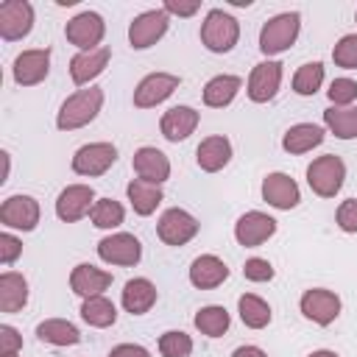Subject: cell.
<instances>
[{
  "instance_id": "obj_1",
  "label": "cell",
  "mask_w": 357,
  "mask_h": 357,
  "mask_svg": "<svg viewBox=\"0 0 357 357\" xmlns=\"http://www.w3.org/2000/svg\"><path fill=\"white\" fill-rule=\"evenodd\" d=\"M103 109V89L100 86H86L78 89L73 95H67V100L61 103L59 114H56V128L59 131H75L89 126Z\"/></svg>"
},
{
  "instance_id": "obj_2",
  "label": "cell",
  "mask_w": 357,
  "mask_h": 357,
  "mask_svg": "<svg viewBox=\"0 0 357 357\" xmlns=\"http://www.w3.org/2000/svg\"><path fill=\"white\" fill-rule=\"evenodd\" d=\"M240 39V22L223 8H212L201 22V45L209 53H229Z\"/></svg>"
},
{
  "instance_id": "obj_3",
  "label": "cell",
  "mask_w": 357,
  "mask_h": 357,
  "mask_svg": "<svg viewBox=\"0 0 357 357\" xmlns=\"http://www.w3.org/2000/svg\"><path fill=\"white\" fill-rule=\"evenodd\" d=\"M346 181V162L337 153H324L310 162L307 184L318 198H335Z\"/></svg>"
},
{
  "instance_id": "obj_4",
  "label": "cell",
  "mask_w": 357,
  "mask_h": 357,
  "mask_svg": "<svg viewBox=\"0 0 357 357\" xmlns=\"http://www.w3.org/2000/svg\"><path fill=\"white\" fill-rule=\"evenodd\" d=\"M298 31H301L298 11H282V14L271 17L262 25V31H259V50L265 56H279V53H284L298 39Z\"/></svg>"
},
{
  "instance_id": "obj_5",
  "label": "cell",
  "mask_w": 357,
  "mask_h": 357,
  "mask_svg": "<svg viewBox=\"0 0 357 357\" xmlns=\"http://www.w3.org/2000/svg\"><path fill=\"white\" fill-rule=\"evenodd\" d=\"M167 25H170V14L165 8L142 11L128 25V45L134 50H148L151 45H156L167 33Z\"/></svg>"
},
{
  "instance_id": "obj_6",
  "label": "cell",
  "mask_w": 357,
  "mask_h": 357,
  "mask_svg": "<svg viewBox=\"0 0 357 357\" xmlns=\"http://www.w3.org/2000/svg\"><path fill=\"white\" fill-rule=\"evenodd\" d=\"M198 229H201L198 218L190 215L181 206L165 209L162 218H159V223H156V234H159V240L165 245H184V243H190L198 234Z\"/></svg>"
},
{
  "instance_id": "obj_7",
  "label": "cell",
  "mask_w": 357,
  "mask_h": 357,
  "mask_svg": "<svg viewBox=\"0 0 357 357\" xmlns=\"http://www.w3.org/2000/svg\"><path fill=\"white\" fill-rule=\"evenodd\" d=\"M114 162H117V148L112 142H89V145H81L73 153L70 167L78 176L95 178V176H103Z\"/></svg>"
},
{
  "instance_id": "obj_8",
  "label": "cell",
  "mask_w": 357,
  "mask_h": 357,
  "mask_svg": "<svg viewBox=\"0 0 357 357\" xmlns=\"http://www.w3.org/2000/svg\"><path fill=\"white\" fill-rule=\"evenodd\" d=\"M106 33V22L98 11H81L75 14L67 25H64V36L70 45H75L78 50H95L100 47Z\"/></svg>"
},
{
  "instance_id": "obj_9",
  "label": "cell",
  "mask_w": 357,
  "mask_h": 357,
  "mask_svg": "<svg viewBox=\"0 0 357 357\" xmlns=\"http://www.w3.org/2000/svg\"><path fill=\"white\" fill-rule=\"evenodd\" d=\"M39 201L33 195H8L0 204V223L17 231H33L39 226Z\"/></svg>"
},
{
  "instance_id": "obj_10",
  "label": "cell",
  "mask_w": 357,
  "mask_h": 357,
  "mask_svg": "<svg viewBox=\"0 0 357 357\" xmlns=\"http://www.w3.org/2000/svg\"><path fill=\"white\" fill-rule=\"evenodd\" d=\"M98 257L106 265H120V268H131L142 259V243L128 234V231H114L109 237H103L98 243Z\"/></svg>"
},
{
  "instance_id": "obj_11",
  "label": "cell",
  "mask_w": 357,
  "mask_h": 357,
  "mask_svg": "<svg viewBox=\"0 0 357 357\" xmlns=\"http://www.w3.org/2000/svg\"><path fill=\"white\" fill-rule=\"evenodd\" d=\"M298 307L307 321H312L318 326H329L340 315V296L326 287H312V290H304Z\"/></svg>"
},
{
  "instance_id": "obj_12",
  "label": "cell",
  "mask_w": 357,
  "mask_h": 357,
  "mask_svg": "<svg viewBox=\"0 0 357 357\" xmlns=\"http://www.w3.org/2000/svg\"><path fill=\"white\" fill-rule=\"evenodd\" d=\"M95 201L98 198H95V190L89 184H67L56 198V215L64 223H75L92 212Z\"/></svg>"
},
{
  "instance_id": "obj_13",
  "label": "cell",
  "mask_w": 357,
  "mask_h": 357,
  "mask_svg": "<svg viewBox=\"0 0 357 357\" xmlns=\"http://www.w3.org/2000/svg\"><path fill=\"white\" fill-rule=\"evenodd\" d=\"M33 28V6L28 0H6L0 6V36L6 42L25 39Z\"/></svg>"
},
{
  "instance_id": "obj_14",
  "label": "cell",
  "mask_w": 357,
  "mask_h": 357,
  "mask_svg": "<svg viewBox=\"0 0 357 357\" xmlns=\"http://www.w3.org/2000/svg\"><path fill=\"white\" fill-rule=\"evenodd\" d=\"M50 73V47H31L14 59L11 75L20 86H36Z\"/></svg>"
},
{
  "instance_id": "obj_15",
  "label": "cell",
  "mask_w": 357,
  "mask_h": 357,
  "mask_svg": "<svg viewBox=\"0 0 357 357\" xmlns=\"http://www.w3.org/2000/svg\"><path fill=\"white\" fill-rule=\"evenodd\" d=\"M178 84H181V78L173 73H151L134 89V106L137 109H153L162 100H167L178 89Z\"/></svg>"
},
{
  "instance_id": "obj_16",
  "label": "cell",
  "mask_w": 357,
  "mask_h": 357,
  "mask_svg": "<svg viewBox=\"0 0 357 357\" xmlns=\"http://www.w3.org/2000/svg\"><path fill=\"white\" fill-rule=\"evenodd\" d=\"M276 234V220L259 209H251L245 215L237 218L234 223V240L243 245V248H257L262 245L265 240H271Z\"/></svg>"
},
{
  "instance_id": "obj_17",
  "label": "cell",
  "mask_w": 357,
  "mask_h": 357,
  "mask_svg": "<svg viewBox=\"0 0 357 357\" xmlns=\"http://www.w3.org/2000/svg\"><path fill=\"white\" fill-rule=\"evenodd\" d=\"M279 86H282V64L273 61V59H268V61H259L251 70L248 84H245V92H248V98L254 103H268V100L276 98Z\"/></svg>"
},
{
  "instance_id": "obj_18",
  "label": "cell",
  "mask_w": 357,
  "mask_h": 357,
  "mask_svg": "<svg viewBox=\"0 0 357 357\" xmlns=\"http://www.w3.org/2000/svg\"><path fill=\"white\" fill-rule=\"evenodd\" d=\"M109 59H112V50L106 45L95 47V50H78L73 59H70V78L75 86H92V81L109 67Z\"/></svg>"
},
{
  "instance_id": "obj_19",
  "label": "cell",
  "mask_w": 357,
  "mask_h": 357,
  "mask_svg": "<svg viewBox=\"0 0 357 357\" xmlns=\"http://www.w3.org/2000/svg\"><path fill=\"white\" fill-rule=\"evenodd\" d=\"M262 201L273 209H296L301 201V190L296 184V178H290L287 173H268L262 178Z\"/></svg>"
},
{
  "instance_id": "obj_20",
  "label": "cell",
  "mask_w": 357,
  "mask_h": 357,
  "mask_svg": "<svg viewBox=\"0 0 357 357\" xmlns=\"http://www.w3.org/2000/svg\"><path fill=\"white\" fill-rule=\"evenodd\" d=\"M109 284H112V273L92 262H78L70 273V290L81 298L103 296V290H109Z\"/></svg>"
},
{
  "instance_id": "obj_21",
  "label": "cell",
  "mask_w": 357,
  "mask_h": 357,
  "mask_svg": "<svg viewBox=\"0 0 357 357\" xmlns=\"http://www.w3.org/2000/svg\"><path fill=\"white\" fill-rule=\"evenodd\" d=\"M131 167H134L137 178L151 181V184H165L170 178V159L159 148H151V145H142L134 151Z\"/></svg>"
},
{
  "instance_id": "obj_22",
  "label": "cell",
  "mask_w": 357,
  "mask_h": 357,
  "mask_svg": "<svg viewBox=\"0 0 357 357\" xmlns=\"http://www.w3.org/2000/svg\"><path fill=\"white\" fill-rule=\"evenodd\" d=\"M198 120H201V114L192 106H173L162 114L159 131L167 142H184L198 128Z\"/></svg>"
},
{
  "instance_id": "obj_23",
  "label": "cell",
  "mask_w": 357,
  "mask_h": 357,
  "mask_svg": "<svg viewBox=\"0 0 357 357\" xmlns=\"http://www.w3.org/2000/svg\"><path fill=\"white\" fill-rule=\"evenodd\" d=\"M226 279H229V265L220 257H215V254H201L190 265V282L198 290L220 287Z\"/></svg>"
},
{
  "instance_id": "obj_24",
  "label": "cell",
  "mask_w": 357,
  "mask_h": 357,
  "mask_svg": "<svg viewBox=\"0 0 357 357\" xmlns=\"http://www.w3.org/2000/svg\"><path fill=\"white\" fill-rule=\"evenodd\" d=\"M195 162L204 173H218L231 162V142L223 134H212L206 139H201V145L195 148Z\"/></svg>"
},
{
  "instance_id": "obj_25",
  "label": "cell",
  "mask_w": 357,
  "mask_h": 357,
  "mask_svg": "<svg viewBox=\"0 0 357 357\" xmlns=\"http://www.w3.org/2000/svg\"><path fill=\"white\" fill-rule=\"evenodd\" d=\"M156 284L151 282V279H145V276H137V279H128L126 284H123V296H120V301H123V310L126 312H131V315H145L153 304H156Z\"/></svg>"
},
{
  "instance_id": "obj_26",
  "label": "cell",
  "mask_w": 357,
  "mask_h": 357,
  "mask_svg": "<svg viewBox=\"0 0 357 357\" xmlns=\"http://www.w3.org/2000/svg\"><path fill=\"white\" fill-rule=\"evenodd\" d=\"M324 128L315 126V123H296L284 131L282 137V148L293 156H301V153H310L312 148H318L324 142Z\"/></svg>"
},
{
  "instance_id": "obj_27",
  "label": "cell",
  "mask_w": 357,
  "mask_h": 357,
  "mask_svg": "<svg viewBox=\"0 0 357 357\" xmlns=\"http://www.w3.org/2000/svg\"><path fill=\"white\" fill-rule=\"evenodd\" d=\"M28 304V279L17 271L0 273V312L11 315Z\"/></svg>"
},
{
  "instance_id": "obj_28",
  "label": "cell",
  "mask_w": 357,
  "mask_h": 357,
  "mask_svg": "<svg viewBox=\"0 0 357 357\" xmlns=\"http://www.w3.org/2000/svg\"><path fill=\"white\" fill-rule=\"evenodd\" d=\"M240 89H243V78L240 75H229V73L212 75L204 84V103L209 109H223V106H229L237 98Z\"/></svg>"
},
{
  "instance_id": "obj_29",
  "label": "cell",
  "mask_w": 357,
  "mask_h": 357,
  "mask_svg": "<svg viewBox=\"0 0 357 357\" xmlns=\"http://www.w3.org/2000/svg\"><path fill=\"white\" fill-rule=\"evenodd\" d=\"M126 195H128V201H131V209H134L139 218L153 215L156 206L165 201L162 187H159V184H151V181H142V178H131L128 187H126Z\"/></svg>"
},
{
  "instance_id": "obj_30",
  "label": "cell",
  "mask_w": 357,
  "mask_h": 357,
  "mask_svg": "<svg viewBox=\"0 0 357 357\" xmlns=\"http://www.w3.org/2000/svg\"><path fill=\"white\" fill-rule=\"evenodd\" d=\"M36 337L50 346H75L81 340V332L75 324H70L64 318H47L42 324H36Z\"/></svg>"
},
{
  "instance_id": "obj_31",
  "label": "cell",
  "mask_w": 357,
  "mask_h": 357,
  "mask_svg": "<svg viewBox=\"0 0 357 357\" xmlns=\"http://www.w3.org/2000/svg\"><path fill=\"white\" fill-rule=\"evenodd\" d=\"M192 324H195V329H198L201 335H206V337H220V335L229 332L231 315H229V310L220 307V304H206V307H201V310L195 312Z\"/></svg>"
},
{
  "instance_id": "obj_32",
  "label": "cell",
  "mask_w": 357,
  "mask_h": 357,
  "mask_svg": "<svg viewBox=\"0 0 357 357\" xmlns=\"http://www.w3.org/2000/svg\"><path fill=\"white\" fill-rule=\"evenodd\" d=\"M324 126L337 139H354L357 137V106H329V109H324Z\"/></svg>"
},
{
  "instance_id": "obj_33",
  "label": "cell",
  "mask_w": 357,
  "mask_h": 357,
  "mask_svg": "<svg viewBox=\"0 0 357 357\" xmlns=\"http://www.w3.org/2000/svg\"><path fill=\"white\" fill-rule=\"evenodd\" d=\"M237 310H240V321L248 329H265L271 324V304L254 293H243L237 298Z\"/></svg>"
},
{
  "instance_id": "obj_34",
  "label": "cell",
  "mask_w": 357,
  "mask_h": 357,
  "mask_svg": "<svg viewBox=\"0 0 357 357\" xmlns=\"http://www.w3.org/2000/svg\"><path fill=\"white\" fill-rule=\"evenodd\" d=\"M81 318H84L89 326H95V329H106V326H112V324L117 321V307H114V301L106 298V296L84 298V304H81Z\"/></svg>"
},
{
  "instance_id": "obj_35",
  "label": "cell",
  "mask_w": 357,
  "mask_h": 357,
  "mask_svg": "<svg viewBox=\"0 0 357 357\" xmlns=\"http://www.w3.org/2000/svg\"><path fill=\"white\" fill-rule=\"evenodd\" d=\"M89 220H92V226L112 231V229H117L126 220V209L114 198H98L95 206H92V212H89Z\"/></svg>"
},
{
  "instance_id": "obj_36",
  "label": "cell",
  "mask_w": 357,
  "mask_h": 357,
  "mask_svg": "<svg viewBox=\"0 0 357 357\" xmlns=\"http://www.w3.org/2000/svg\"><path fill=\"white\" fill-rule=\"evenodd\" d=\"M321 84H324V64L321 61H307L293 75V92L296 95H304V98L307 95H315L321 89Z\"/></svg>"
},
{
  "instance_id": "obj_37",
  "label": "cell",
  "mask_w": 357,
  "mask_h": 357,
  "mask_svg": "<svg viewBox=\"0 0 357 357\" xmlns=\"http://www.w3.org/2000/svg\"><path fill=\"white\" fill-rule=\"evenodd\" d=\"M159 354L162 357H190L192 354V337L181 329H167L159 335Z\"/></svg>"
},
{
  "instance_id": "obj_38",
  "label": "cell",
  "mask_w": 357,
  "mask_h": 357,
  "mask_svg": "<svg viewBox=\"0 0 357 357\" xmlns=\"http://www.w3.org/2000/svg\"><path fill=\"white\" fill-rule=\"evenodd\" d=\"M332 61L343 70H357V33H346L335 42Z\"/></svg>"
},
{
  "instance_id": "obj_39",
  "label": "cell",
  "mask_w": 357,
  "mask_h": 357,
  "mask_svg": "<svg viewBox=\"0 0 357 357\" xmlns=\"http://www.w3.org/2000/svg\"><path fill=\"white\" fill-rule=\"evenodd\" d=\"M332 106H354L357 100V81L354 78H335L326 89Z\"/></svg>"
},
{
  "instance_id": "obj_40",
  "label": "cell",
  "mask_w": 357,
  "mask_h": 357,
  "mask_svg": "<svg viewBox=\"0 0 357 357\" xmlns=\"http://www.w3.org/2000/svg\"><path fill=\"white\" fill-rule=\"evenodd\" d=\"M273 273H276L273 265H271L268 259H262V257H251V259H245V265H243V276H245L248 282H257V284L271 282Z\"/></svg>"
},
{
  "instance_id": "obj_41",
  "label": "cell",
  "mask_w": 357,
  "mask_h": 357,
  "mask_svg": "<svg viewBox=\"0 0 357 357\" xmlns=\"http://www.w3.org/2000/svg\"><path fill=\"white\" fill-rule=\"evenodd\" d=\"M335 223H337L340 231L357 234V198L340 201V206H337V212H335Z\"/></svg>"
},
{
  "instance_id": "obj_42",
  "label": "cell",
  "mask_w": 357,
  "mask_h": 357,
  "mask_svg": "<svg viewBox=\"0 0 357 357\" xmlns=\"http://www.w3.org/2000/svg\"><path fill=\"white\" fill-rule=\"evenodd\" d=\"M20 254H22V240L14 237L11 231H3V234H0V262H3L6 268H11V265L20 259Z\"/></svg>"
},
{
  "instance_id": "obj_43",
  "label": "cell",
  "mask_w": 357,
  "mask_h": 357,
  "mask_svg": "<svg viewBox=\"0 0 357 357\" xmlns=\"http://www.w3.org/2000/svg\"><path fill=\"white\" fill-rule=\"evenodd\" d=\"M22 335L11 324H0V354H20Z\"/></svg>"
},
{
  "instance_id": "obj_44",
  "label": "cell",
  "mask_w": 357,
  "mask_h": 357,
  "mask_svg": "<svg viewBox=\"0 0 357 357\" xmlns=\"http://www.w3.org/2000/svg\"><path fill=\"white\" fill-rule=\"evenodd\" d=\"M162 8L167 14H176V17H192V14H198L201 0H165Z\"/></svg>"
},
{
  "instance_id": "obj_45",
  "label": "cell",
  "mask_w": 357,
  "mask_h": 357,
  "mask_svg": "<svg viewBox=\"0 0 357 357\" xmlns=\"http://www.w3.org/2000/svg\"><path fill=\"white\" fill-rule=\"evenodd\" d=\"M109 357H151V351L139 343H120L109 351Z\"/></svg>"
},
{
  "instance_id": "obj_46",
  "label": "cell",
  "mask_w": 357,
  "mask_h": 357,
  "mask_svg": "<svg viewBox=\"0 0 357 357\" xmlns=\"http://www.w3.org/2000/svg\"><path fill=\"white\" fill-rule=\"evenodd\" d=\"M231 357H268L259 346H237L234 351H231Z\"/></svg>"
},
{
  "instance_id": "obj_47",
  "label": "cell",
  "mask_w": 357,
  "mask_h": 357,
  "mask_svg": "<svg viewBox=\"0 0 357 357\" xmlns=\"http://www.w3.org/2000/svg\"><path fill=\"white\" fill-rule=\"evenodd\" d=\"M307 357H340L337 351H332V349H318V351H310Z\"/></svg>"
},
{
  "instance_id": "obj_48",
  "label": "cell",
  "mask_w": 357,
  "mask_h": 357,
  "mask_svg": "<svg viewBox=\"0 0 357 357\" xmlns=\"http://www.w3.org/2000/svg\"><path fill=\"white\" fill-rule=\"evenodd\" d=\"M0 357H17V354H0Z\"/></svg>"
},
{
  "instance_id": "obj_49",
  "label": "cell",
  "mask_w": 357,
  "mask_h": 357,
  "mask_svg": "<svg viewBox=\"0 0 357 357\" xmlns=\"http://www.w3.org/2000/svg\"><path fill=\"white\" fill-rule=\"evenodd\" d=\"M354 20H357V14H354Z\"/></svg>"
}]
</instances>
